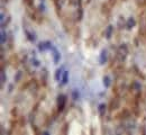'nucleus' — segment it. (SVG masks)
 I'll return each instance as SVG.
<instances>
[{"instance_id": "1a4fd4ad", "label": "nucleus", "mask_w": 146, "mask_h": 135, "mask_svg": "<svg viewBox=\"0 0 146 135\" xmlns=\"http://www.w3.org/2000/svg\"><path fill=\"white\" fill-rule=\"evenodd\" d=\"M136 25H137V21H136V19L133 16H130L129 18H127V20H126V29L127 31H131Z\"/></svg>"}, {"instance_id": "cd10ccee", "label": "nucleus", "mask_w": 146, "mask_h": 135, "mask_svg": "<svg viewBox=\"0 0 146 135\" xmlns=\"http://www.w3.org/2000/svg\"><path fill=\"white\" fill-rule=\"evenodd\" d=\"M90 1H91V0H88V2H90Z\"/></svg>"}, {"instance_id": "423d86ee", "label": "nucleus", "mask_w": 146, "mask_h": 135, "mask_svg": "<svg viewBox=\"0 0 146 135\" xmlns=\"http://www.w3.org/2000/svg\"><path fill=\"white\" fill-rule=\"evenodd\" d=\"M52 57H53V63H54V64H58L60 61H61V59H62L61 52L55 47L54 45H53V47H52Z\"/></svg>"}, {"instance_id": "b1692460", "label": "nucleus", "mask_w": 146, "mask_h": 135, "mask_svg": "<svg viewBox=\"0 0 146 135\" xmlns=\"http://www.w3.org/2000/svg\"><path fill=\"white\" fill-rule=\"evenodd\" d=\"M0 23H1V24L5 23V14H3V13L0 14Z\"/></svg>"}, {"instance_id": "0eeeda50", "label": "nucleus", "mask_w": 146, "mask_h": 135, "mask_svg": "<svg viewBox=\"0 0 146 135\" xmlns=\"http://www.w3.org/2000/svg\"><path fill=\"white\" fill-rule=\"evenodd\" d=\"M107 62H108V52H107L106 49H104V50H101V52L99 54V64L104 65Z\"/></svg>"}, {"instance_id": "9d476101", "label": "nucleus", "mask_w": 146, "mask_h": 135, "mask_svg": "<svg viewBox=\"0 0 146 135\" xmlns=\"http://www.w3.org/2000/svg\"><path fill=\"white\" fill-rule=\"evenodd\" d=\"M113 31H115V27L113 25H108L105 29V36H106V39H111L112 35H113Z\"/></svg>"}, {"instance_id": "7ed1b4c3", "label": "nucleus", "mask_w": 146, "mask_h": 135, "mask_svg": "<svg viewBox=\"0 0 146 135\" xmlns=\"http://www.w3.org/2000/svg\"><path fill=\"white\" fill-rule=\"evenodd\" d=\"M139 34L146 36V10L139 15Z\"/></svg>"}, {"instance_id": "a211bd4d", "label": "nucleus", "mask_w": 146, "mask_h": 135, "mask_svg": "<svg viewBox=\"0 0 146 135\" xmlns=\"http://www.w3.org/2000/svg\"><path fill=\"white\" fill-rule=\"evenodd\" d=\"M118 27L121 29V28H124V27H126V20L124 19V16H120L119 17V19H118Z\"/></svg>"}, {"instance_id": "393cba45", "label": "nucleus", "mask_w": 146, "mask_h": 135, "mask_svg": "<svg viewBox=\"0 0 146 135\" xmlns=\"http://www.w3.org/2000/svg\"><path fill=\"white\" fill-rule=\"evenodd\" d=\"M13 88H14V84H9V90H8V91L11 92V91H13Z\"/></svg>"}, {"instance_id": "dca6fc26", "label": "nucleus", "mask_w": 146, "mask_h": 135, "mask_svg": "<svg viewBox=\"0 0 146 135\" xmlns=\"http://www.w3.org/2000/svg\"><path fill=\"white\" fill-rule=\"evenodd\" d=\"M102 83H104V87H105L106 89L110 88V86H111V78H110L109 76H107V74H106V76L104 77Z\"/></svg>"}, {"instance_id": "f257e3e1", "label": "nucleus", "mask_w": 146, "mask_h": 135, "mask_svg": "<svg viewBox=\"0 0 146 135\" xmlns=\"http://www.w3.org/2000/svg\"><path fill=\"white\" fill-rule=\"evenodd\" d=\"M128 53H129V50H128L127 44L124 43V44L119 45V47L117 50V58H118V60L120 62H124L126 60V58H127Z\"/></svg>"}, {"instance_id": "f8f14e48", "label": "nucleus", "mask_w": 146, "mask_h": 135, "mask_svg": "<svg viewBox=\"0 0 146 135\" xmlns=\"http://www.w3.org/2000/svg\"><path fill=\"white\" fill-rule=\"evenodd\" d=\"M106 113H107V105L105 102L99 104V106H98V114H99V116L100 117H105Z\"/></svg>"}, {"instance_id": "f3484780", "label": "nucleus", "mask_w": 146, "mask_h": 135, "mask_svg": "<svg viewBox=\"0 0 146 135\" xmlns=\"http://www.w3.org/2000/svg\"><path fill=\"white\" fill-rule=\"evenodd\" d=\"M7 81V76H6V72L3 69H1V72H0V82H1V87H3V84L6 83Z\"/></svg>"}, {"instance_id": "2eb2a0df", "label": "nucleus", "mask_w": 146, "mask_h": 135, "mask_svg": "<svg viewBox=\"0 0 146 135\" xmlns=\"http://www.w3.org/2000/svg\"><path fill=\"white\" fill-rule=\"evenodd\" d=\"M69 78H70L69 71H68V70H64V73H63L62 79H61V86H65V84H68V82H69Z\"/></svg>"}, {"instance_id": "ddd939ff", "label": "nucleus", "mask_w": 146, "mask_h": 135, "mask_svg": "<svg viewBox=\"0 0 146 135\" xmlns=\"http://www.w3.org/2000/svg\"><path fill=\"white\" fill-rule=\"evenodd\" d=\"M63 73H64V68H63V67H60L58 69H56V71H55V73H54L55 81L60 82V81H61V79H62Z\"/></svg>"}, {"instance_id": "bb28decb", "label": "nucleus", "mask_w": 146, "mask_h": 135, "mask_svg": "<svg viewBox=\"0 0 146 135\" xmlns=\"http://www.w3.org/2000/svg\"><path fill=\"white\" fill-rule=\"evenodd\" d=\"M40 2H45V0H40Z\"/></svg>"}, {"instance_id": "5701e85b", "label": "nucleus", "mask_w": 146, "mask_h": 135, "mask_svg": "<svg viewBox=\"0 0 146 135\" xmlns=\"http://www.w3.org/2000/svg\"><path fill=\"white\" fill-rule=\"evenodd\" d=\"M45 10H46L45 2H40L39 6H38V11H39V13H45Z\"/></svg>"}, {"instance_id": "f03ea898", "label": "nucleus", "mask_w": 146, "mask_h": 135, "mask_svg": "<svg viewBox=\"0 0 146 135\" xmlns=\"http://www.w3.org/2000/svg\"><path fill=\"white\" fill-rule=\"evenodd\" d=\"M66 102H68V97L65 96L64 94H60L57 96L56 99V105H57V112L58 113H62L66 106Z\"/></svg>"}, {"instance_id": "9b49d317", "label": "nucleus", "mask_w": 146, "mask_h": 135, "mask_svg": "<svg viewBox=\"0 0 146 135\" xmlns=\"http://www.w3.org/2000/svg\"><path fill=\"white\" fill-rule=\"evenodd\" d=\"M24 33H25V35H26V39H28L29 42H32V43H35V42H36V35H35L33 32L28 31L27 28H24Z\"/></svg>"}, {"instance_id": "20e7f679", "label": "nucleus", "mask_w": 146, "mask_h": 135, "mask_svg": "<svg viewBox=\"0 0 146 135\" xmlns=\"http://www.w3.org/2000/svg\"><path fill=\"white\" fill-rule=\"evenodd\" d=\"M142 89H143V86H142V83H141L139 81H133V82H131V84H130V90L136 95L137 98L141 96Z\"/></svg>"}, {"instance_id": "aec40b11", "label": "nucleus", "mask_w": 146, "mask_h": 135, "mask_svg": "<svg viewBox=\"0 0 146 135\" xmlns=\"http://www.w3.org/2000/svg\"><path fill=\"white\" fill-rule=\"evenodd\" d=\"M120 118H128V117H130V112L128 110V109H123V112H121V114L119 115Z\"/></svg>"}, {"instance_id": "6e6552de", "label": "nucleus", "mask_w": 146, "mask_h": 135, "mask_svg": "<svg viewBox=\"0 0 146 135\" xmlns=\"http://www.w3.org/2000/svg\"><path fill=\"white\" fill-rule=\"evenodd\" d=\"M118 108H120V99L119 98H117V97H115V98H112L111 99V101H110V110H116V109H118Z\"/></svg>"}, {"instance_id": "412c9836", "label": "nucleus", "mask_w": 146, "mask_h": 135, "mask_svg": "<svg viewBox=\"0 0 146 135\" xmlns=\"http://www.w3.org/2000/svg\"><path fill=\"white\" fill-rule=\"evenodd\" d=\"M31 64H32L33 67H35V68H39V67H40V62H39V60H37L36 58H33L31 60Z\"/></svg>"}, {"instance_id": "4be33fe9", "label": "nucleus", "mask_w": 146, "mask_h": 135, "mask_svg": "<svg viewBox=\"0 0 146 135\" xmlns=\"http://www.w3.org/2000/svg\"><path fill=\"white\" fill-rule=\"evenodd\" d=\"M72 98H73V100H78V99L80 98V92H79V90H78V89H73Z\"/></svg>"}, {"instance_id": "6ab92c4d", "label": "nucleus", "mask_w": 146, "mask_h": 135, "mask_svg": "<svg viewBox=\"0 0 146 135\" xmlns=\"http://www.w3.org/2000/svg\"><path fill=\"white\" fill-rule=\"evenodd\" d=\"M23 74H24V73H23V71H20V70L17 71V72H16V74H15V77H14L15 82H19V81L21 80V78H23Z\"/></svg>"}, {"instance_id": "4468645a", "label": "nucleus", "mask_w": 146, "mask_h": 135, "mask_svg": "<svg viewBox=\"0 0 146 135\" xmlns=\"http://www.w3.org/2000/svg\"><path fill=\"white\" fill-rule=\"evenodd\" d=\"M8 41V34L5 31V28H1V33H0V43L1 45H5Z\"/></svg>"}, {"instance_id": "39448f33", "label": "nucleus", "mask_w": 146, "mask_h": 135, "mask_svg": "<svg viewBox=\"0 0 146 135\" xmlns=\"http://www.w3.org/2000/svg\"><path fill=\"white\" fill-rule=\"evenodd\" d=\"M52 47H53V44L51 41H44L37 45V49L39 52H46L48 50H52Z\"/></svg>"}, {"instance_id": "a878e982", "label": "nucleus", "mask_w": 146, "mask_h": 135, "mask_svg": "<svg viewBox=\"0 0 146 135\" xmlns=\"http://www.w3.org/2000/svg\"><path fill=\"white\" fill-rule=\"evenodd\" d=\"M110 2H111V3H112V2L115 3V0H110Z\"/></svg>"}]
</instances>
